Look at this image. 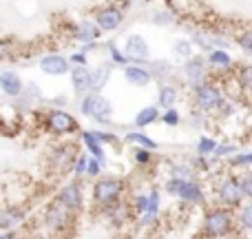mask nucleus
I'll return each mask as SVG.
<instances>
[{"label":"nucleus","mask_w":252,"mask_h":239,"mask_svg":"<svg viewBox=\"0 0 252 239\" xmlns=\"http://www.w3.org/2000/svg\"><path fill=\"white\" fill-rule=\"evenodd\" d=\"M80 113L84 118L97 122V124H111L113 120V106L100 91H91L80 98Z\"/></svg>","instance_id":"1"},{"label":"nucleus","mask_w":252,"mask_h":239,"mask_svg":"<svg viewBox=\"0 0 252 239\" xmlns=\"http://www.w3.org/2000/svg\"><path fill=\"white\" fill-rule=\"evenodd\" d=\"M195 91V104L199 111L204 113H215V111H221V106L226 104V98L223 91L213 82H201L199 87L192 89Z\"/></svg>","instance_id":"2"},{"label":"nucleus","mask_w":252,"mask_h":239,"mask_svg":"<svg viewBox=\"0 0 252 239\" xmlns=\"http://www.w3.org/2000/svg\"><path fill=\"white\" fill-rule=\"evenodd\" d=\"M75 219V213L71 208H66L64 204H60V202H53L51 206L47 208V213H44V226H47L49 233H66L71 228V224H73Z\"/></svg>","instance_id":"3"},{"label":"nucleus","mask_w":252,"mask_h":239,"mask_svg":"<svg viewBox=\"0 0 252 239\" xmlns=\"http://www.w3.org/2000/svg\"><path fill=\"white\" fill-rule=\"evenodd\" d=\"M122 191H124L122 179H118V177H102V179H97L95 186H93V202H95L97 206H102V208H106V206L120 202Z\"/></svg>","instance_id":"4"},{"label":"nucleus","mask_w":252,"mask_h":239,"mask_svg":"<svg viewBox=\"0 0 252 239\" xmlns=\"http://www.w3.org/2000/svg\"><path fill=\"white\" fill-rule=\"evenodd\" d=\"M47 129L56 135H71V133H78L80 124L75 120V115H71L69 111L51 109L47 113Z\"/></svg>","instance_id":"5"},{"label":"nucleus","mask_w":252,"mask_h":239,"mask_svg":"<svg viewBox=\"0 0 252 239\" xmlns=\"http://www.w3.org/2000/svg\"><path fill=\"white\" fill-rule=\"evenodd\" d=\"M232 226V217L228 210L223 208H215L206 215V222H204V233L208 237H223L230 233Z\"/></svg>","instance_id":"6"},{"label":"nucleus","mask_w":252,"mask_h":239,"mask_svg":"<svg viewBox=\"0 0 252 239\" xmlns=\"http://www.w3.org/2000/svg\"><path fill=\"white\" fill-rule=\"evenodd\" d=\"M95 22L102 29V34H113L122 27L124 22V9L118 4H106L95 11Z\"/></svg>","instance_id":"7"},{"label":"nucleus","mask_w":252,"mask_h":239,"mask_svg":"<svg viewBox=\"0 0 252 239\" xmlns=\"http://www.w3.org/2000/svg\"><path fill=\"white\" fill-rule=\"evenodd\" d=\"M124 53L130 62L135 65H146L151 62V49H148V42L144 40V35L139 34H130L124 42Z\"/></svg>","instance_id":"8"},{"label":"nucleus","mask_w":252,"mask_h":239,"mask_svg":"<svg viewBox=\"0 0 252 239\" xmlns=\"http://www.w3.org/2000/svg\"><path fill=\"white\" fill-rule=\"evenodd\" d=\"M168 193H173V195H177L179 200L184 202H192V204H197V202L204 200V193H201L199 184L190 182V179H184V177H173L168 182Z\"/></svg>","instance_id":"9"},{"label":"nucleus","mask_w":252,"mask_h":239,"mask_svg":"<svg viewBox=\"0 0 252 239\" xmlns=\"http://www.w3.org/2000/svg\"><path fill=\"white\" fill-rule=\"evenodd\" d=\"M40 71L51 78H62L71 71V62L62 53H47L44 58H40Z\"/></svg>","instance_id":"10"},{"label":"nucleus","mask_w":252,"mask_h":239,"mask_svg":"<svg viewBox=\"0 0 252 239\" xmlns=\"http://www.w3.org/2000/svg\"><path fill=\"white\" fill-rule=\"evenodd\" d=\"M69 78H71V87L80 98L93 91V69H89V65L71 67Z\"/></svg>","instance_id":"11"},{"label":"nucleus","mask_w":252,"mask_h":239,"mask_svg":"<svg viewBox=\"0 0 252 239\" xmlns=\"http://www.w3.org/2000/svg\"><path fill=\"white\" fill-rule=\"evenodd\" d=\"M60 204H64L66 208H71L73 213H78L80 208H82L84 204V195H82V186H80L78 179H73V182L64 184V186L60 188V193H58L56 197Z\"/></svg>","instance_id":"12"},{"label":"nucleus","mask_w":252,"mask_h":239,"mask_svg":"<svg viewBox=\"0 0 252 239\" xmlns=\"http://www.w3.org/2000/svg\"><path fill=\"white\" fill-rule=\"evenodd\" d=\"M182 73H184V80H186L192 89L199 87L201 82H206V62H204V58L192 56V58H188V60H184Z\"/></svg>","instance_id":"13"},{"label":"nucleus","mask_w":252,"mask_h":239,"mask_svg":"<svg viewBox=\"0 0 252 239\" xmlns=\"http://www.w3.org/2000/svg\"><path fill=\"white\" fill-rule=\"evenodd\" d=\"M75 160H78V153H75L73 144H58L51 151V166H56L58 171H73Z\"/></svg>","instance_id":"14"},{"label":"nucleus","mask_w":252,"mask_h":239,"mask_svg":"<svg viewBox=\"0 0 252 239\" xmlns=\"http://www.w3.org/2000/svg\"><path fill=\"white\" fill-rule=\"evenodd\" d=\"M122 73H124V80L133 87H148L153 82V73L151 69H146L144 65H135V62H128L126 67H122Z\"/></svg>","instance_id":"15"},{"label":"nucleus","mask_w":252,"mask_h":239,"mask_svg":"<svg viewBox=\"0 0 252 239\" xmlns=\"http://www.w3.org/2000/svg\"><path fill=\"white\" fill-rule=\"evenodd\" d=\"M102 35V29L97 27L95 20H80L73 27V40L80 44H89V42H97V38Z\"/></svg>","instance_id":"16"},{"label":"nucleus","mask_w":252,"mask_h":239,"mask_svg":"<svg viewBox=\"0 0 252 239\" xmlns=\"http://www.w3.org/2000/svg\"><path fill=\"white\" fill-rule=\"evenodd\" d=\"M0 91L9 98H20L25 91V82L16 71H2L0 73Z\"/></svg>","instance_id":"17"},{"label":"nucleus","mask_w":252,"mask_h":239,"mask_svg":"<svg viewBox=\"0 0 252 239\" xmlns=\"http://www.w3.org/2000/svg\"><path fill=\"white\" fill-rule=\"evenodd\" d=\"M25 222V210L20 206H7L0 210V231H13Z\"/></svg>","instance_id":"18"},{"label":"nucleus","mask_w":252,"mask_h":239,"mask_svg":"<svg viewBox=\"0 0 252 239\" xmlns=\"http://www.w3.org/2000/svg\"><path fill=\"white\" fill-rule=\"evenodd\" d=\"M219 200L226 206H237L241 202V186L237 184V179H226L219 186Z\"/></svg>","instance_id":"19"},{"label":"nucleus","mask_w":252,"mask_h":239,"mask_svg":"<svg viewBox=\"0 0 252 239\" xmlns=\"http://www.w3.org/2000/svg\"><path fill=\"white\" fill-rule=\"evenodd\" d=\"M82 142L84 146H87V153L93 157H97V160L102 162V164H106V153H104V144L97 139L95 131H82Z\"/></svg>","instance_id":"20"},{"label":"nucleus","mask_w":252,"mask_h":239,"mask_svg":"<svg viewBox=\"0 0 252 239\" xmlns=\"http://www.w3.org/2000/svg\"><path fill=\"white\" fill-rule=\"evenodd\" d=\"M177 98H179V93L173 84H161L159 93H157V104H159L161 109H173V106L177 104Z\"/></svg>","instance_id":"21"},{"label":"nucleus","mask_w":252,"mask_h":239,"mask_svg":"<svg viewBox=\"0 0 252 239\" xmlns=\"http://www.w3.org/2000/svg\"><path fill=\"white\" fill-rule=\"evenodd\" d=\"M124 142L130 144V146H135V148H148V151H155V148H157V142H155V139H151L148 135L139 133V131L126 133V135H124Z\"/></svg>","instance_id":"22"},{"label":"nucleus","mask_w":252,"mask_h":239,"mask_svg":"<svg viewBox=\"0 0 252 239\" xmlns=\"http://www.w3.org/2000/svg\"><path fill=\"white\" fill-rule=\"evenodd\" d=\"M157 120H159V109H157V106H144V109L135 115V126H137V129H146L148 124H153V122H157Z\"/></svg>","instance_id":"23"},{"label":"nucleus","mask_w":252,"mask_h":239,"mask_svg":"<svg viewBox=\"0 0 252 239\" xmlns=\"http://www.w3.org/2000/svg\"><path fill=\"white\" fill-rule=\"evenodd\" d=\"M111 80V65H97L93 69V91H102Z\"/></svg>","instance_id":"24"},{"label":"nucleus","mask_w":252,"mask_h":239,"mask_svg":"<svg viewBox=\"0 0 252 239\" xmlns=\"http://www.w3.org/2000/svg\"><path fill=\"white\" fill-rule=\"evenodd\" d=\"M206 60H208V65L219 67V69H228V67H232V58L228 56L226 49H213Z\"/></svg>","instance_id":"25"},{"label":"nucleus","mask_w":252,"mask_h":239,"mask_svg":"<svg viewBox=\"0 0 252 239\" xmlns=\"http://www.w3.org/2000/svg\"><path fill=\"white\" fill-rule=\"evenodd\" d=\"M148 69H151L153 78H159V80L168 78V75L173 73V67H170V62H166V60H151L148 62Z\"/></svg>","instance_id":"26"},{"label":"nucleus","mask_w":252,"mask_h":239,"mask_svg":"<svg viewBox=\"0 0 252 239\" xmlns=\"http://www.w3.org/2000/svg\"><path fill=\"white\" fill-rule=\"evenodd\" d=\"M106 215H111V222L113 224H124L126 222V208L122 204H120V202H115V204H111V206H106Z\"/></svg>","instance_id":"27"},{"label":"nucleus","mask_w":252,"mask_h":239,"mask_svg":"<svg viewBox=\"0 0 252 239\" xmlns=\"http://www.w3.org/2000/svg\"><path fill=\"white\" fill-rule=\"evenodd\" d=\"M109 58H111V62H113V65H120V67H126L128 65V58H126V53H124V49H120L118 44L115 42H109Z\"/></svg>","instance_id":"28"},{"label":"nucleus","mask_w":252,"mask_h":239,"mask_svg":"<svg viewBox=\"0 0 252 239\" xmlns=\"http://www.w3.org/2000/svg\"><path fill=\"white\" fill-rule=\"evenodd\" d=\"M173 53H175V58L188 60V58H192V42L190 40H177L173 44Z\"/></svg>","instance_id":"29"},{"label":"nucleus","mask_w":252,"mask_h":239,"mask_svg":"<svg viewBox=\"0 0 252 239\" xmlns=\"http://www.w3.org/2000/svg\"><path fill=\"white\" fill-rule=\"evenodd\" d=\"M87 164H89V153H80L78 160H75V164H73L75 179H80V177H84V175H87Z\"/></svg>","instance_id":"30"},{"label":"nucleus","mask_w":252,"mask_h":239,"mask_svg":"<svg viewBox=\"0 0 252 239\" xmlns=\"http://www.w3.org/2000/svg\"><path fill=\"white\" fill-rule=\"evenodd\" d=\"M239 84L246 91H252V65H246L239 69Z\"/></svg>","instance_id":"31"},{"label":"nucleus","mask_w":252,"mask_h":239,"mask_svg":"<svg viewBox=\"0 0 252 239\" xmlns=\"http://www.w3.org/2000/svg\"><path fill=\"white\" fill-rule=\"evenodd\" d=\"M215 148H217V142L210 137H201L199 139V146H197V151H199V155H210V153H215Z\"/></svg>","instance_id":"32"},{"label":"nucleus","mask_w":252,"mask_h":239,"mask_svg":"<svg viewBox=\"0 0 252 239\" xmlns=\"http://www.w3.org/2000/svg\"><path fill=\"white\" fill-rule=\"evenodd\" d=\"M102 162L97 160V157H93V155H89V164H87V177H97L100 175V171H102Z\"/></svg>","instance_id":"33"},{"label":"nucleus","mask_w":252,"mask_h":239,"mask_svg":"<svg viewBox=\"0 0 252 239\" xmlns=\"http://www.w3.org/2000/svg\"><path fill=\"white\" fill-rule=\"evenodd\" d=\"M95 135H97V139H100L104 146H106V144H109V146H115V144L120 142L118 135L111 133V131H95Z\"/></svg>","instance_id":"34"},{"label":"nucleus","mask_w":252,"mask_h":239,"mask_svg":"<svg viewBox=\"0 0 252 239\" xmlns=\"http://www.w3.org/2000/svg\"><path fill=\"white\" fill-rule=\"evenodd\" d=\"M237 42H239V47L244 49V51L252 53V29H246L244 34H239V38H237Z\"/></svg>","instance_id":"35"},{"label":"nucleus","mask_w":252,"mask_h":239,"mask_svg":"<svg viewBox=\"0 0 252 239\" xmlns=\"http://www.w3.org/2000/svg\"><path fill=\"white\" fill-rule=\"evenodd\" d=\"M161 122L164 124H168V126H177L179 124V113H177V109H164V115H161Z\"/></svg>","instance_id":"36"},{"label":"nucleus","mask_w":252,"mask_h":239,"mask_svg":"<svg viewBox=\"0 0 252 239\" xmlns=\"http://www.w3.org/2000/svg\"><path fill=\"white\" fill-rule=\"evenodd\" d=\"M148 215H157L159 213V193L157 191H153L151 195H148V210H146Z\"/></svg>","instance_id":"37"},{"label":"nucleus","mask_w":252,"mask_h":239,"mask_svg":"<svg viewBox=\"0 0 252 239\" xmlns=\"http://www.w3.org/2000/svg\"><path fill=\"white\" fill-rule=\"evenodd\" d=\"M239 186H241V193L252 200V173H248V175H244V177H241Z\"/></svg>","instance_id":"38"},{"label":"nucleus","mask_w":252,"mask_h":239,"mask_svg":"<svg viewBox=\"0 0 252 239\" xmlns=\"http://www.w3.org/2000/svg\"><path fill=\"white\" fill-rule=\"evenodd\" d=\"M151 160H153V155L148 148H137V151H135V162H137V164H151Z\"/></svg>","instance_id":"39"},{"label":"nucleus","mask_w":252,"mask_h":239,"mask_svg":"<svg viewBox=\"0 0 252 239\" xmlns=\"http://www.w3.org/2000/svg\"><path fill=\"white\" fill-rule=\"evenodd\" d=\"M135 210H137V213H146L148 210V195H137L135 197Z\"/></svg>","instance_id":"40"},{"label":"nucleus","mask_w":252,"mask_h":239,"mask_svg":"<svg viewBox=\"0 0 252 239\" xmlns=\"http://www.w3.org/2000/svg\"><path fill=\"white\" fill-rule=\"evenodd\" d=\"M241 224H244L246 228H250V231H252V204L246 206V208L241 210Z\"/></svg>","instance_id":"41"},{"label":"nucleus","mask_w":252,"mask_h":239,"mask_svg":"<svg viewBox=\"0 0 252 239\" xmlns=\"http://www.w3.org/2000/svg\"><path fill=\"white\" fill-rule=\"evenodd\" d=\"M69 62H71V67L87 65V53H84V51H78V53H73V56H69Z\"/></svg>","instance_id":"42"},{"label":"nucleus","mask_w":252,"mask_h":239,"mask_svg":"<svg viewBox=\"0 0 252 239\" xmlns=\"http://www.w3.org/2000/svg\"><path fill=\"white\" fill-rule=\"evenodd\" d=\"M155 22H157V25H170V22H173V13H170V11L155 13Z\"/></svg>","instance_id":"43"},{"label":"nucleus","mask_w":252,"mask_h":239,"mask_svg":"<svg viewBox=\"0 0 252 239\" xmlns=\"http://www.w3.org/2000/svg\"><path fill=\"white\" fill-rule=\"evenodd\" d=\"M232 164H235V166H248V164H252V153H246V155H237L235 160H232Z\"/></svg>","instance_id":"44"},{"label":"nucleus","mask_w":252,"mask_h":239,"mask_svg":"<svg viewBox=\"0 0 252 239\" xmlns=\"http://www.w3.org/2000/svg\"><path fill=\"white\" fill-rule=\"evenodd\" d=\"M237 146H230V144H226V146H217L215 148V155L221 157V155H228V153H235Z\"/></svg>","instance_id":"45"},{"label":"nucleus","mask_w":252,"mask_h":239,"mask_svg":"<svg viewBox=\"0 0 252 239\" xmlns=\"http://www.w3.org/2000/svg\"><path fill=\"white\" fill-rule=\"evenodd\" d=\"M9 51H11V47H9L7 42H0V60H2L4 56H9Z\"/></svg>","instance_id":"46"},{"label":"nucleus","mask_w":252,"mask_h":239,"mask_svg":"<svg viewBox=\"0 0 252 239\" xmlns=\"http://www.w3.org/2000/svg\"><path fill=\"white\" fill-rule=\"evenodd\" d=\"M0 239H20V237H18L13 231H4L2 235H0Z\"/></svg>","instance_id":"47"}]
</instances>
